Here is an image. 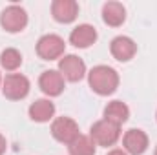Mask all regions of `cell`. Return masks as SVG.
Masks as SVG:
<instances>
[{
  "instance_id": "cell-1",
  "label": "cell",
  "mask_w": 157,
  "mask_h": 155,
  "mask_svg": "<svg viewBox=\"0 0 157 155\" xmlns=\"http://www.w3.org/2000/svg\"><path fill=\"white\" fill-rule=\"evenodd\" d=\"M90 86L99 95H112L119 86V75L113 68L97 66L90 71Z\"/></svg>"
},
{
  "instance_id": "cell-2",
  "label": "cell",
  "mask_w": 157,
  "mask_h": 155,
  "mask_svg": "<svg viewBox=\"0 0 157 155\" xmlns=\"http://www.w3.org/2000/svg\"><path fill=\"white\" fill-rule=\"evenodd\" d=\"M119 135H121L119 126L108 122V120H99V122H95V124L91 126V130H90L91 141H93L95 144L106 146V148H108V146H113V144L117 142Z\"/></svg>"
},
{
  "instance_id": "cell-3",
  "label": "cell",
  "mask_w": 157,
  "mask_h": 155,
  "mask_svg": "<svg viewBox=\"0 0 157 155\" xmlns=\"http://www.w3.org/2000/svg\"><path fill=\"white\" fill-rule=\"evenodd\" d=\"M0 24L9 33H18L28 26V15L20 6H9L0 15Z\"/></svg>"
},
{
  "instance_id": "cell-4",
  "label": "cell",
  "mask_w": 157,
  "mask_h": 155,
  "mask_svg": "<svg viewBox=\"0 0 157 155\" xmlns=\"http://www.w3.org/2000/svg\"><path fill=\"white\" fill-rule=\"evenodd\" d=\"M4 97L9 100H20L29 93V80L20 73H9L4 78Z\"/></svg>"
},
{
  "instance_id": "cell-5",
  "label": "cell",
  "mask_w": 157,
  "mask_h": 155,
  "mask_svg": "<svg viewBox=\"0 0 157 155\" xmlns=\"http://www.w3.org/2000/svg\"><path fill=\"white\" fill-rule=\"evenodd\" d=\"M51 135L59 141V142H64V144H71L78 135V126L77 122L70 117H59L53 120L51 124Z\"/></svg>"
},
{
  "instance_id": "cell-6",
  "label": "cell",
  "mask_w": 157,
  "mask_h": 155,
  "mask_svg": "<svg viewBox=\"0 0 157 155\" xmlns=\"http://www.w3.org/2000/svg\"><path fill=\"white\" fill-rule=\"evenodd\" d=\"M64 40L59 35H44L37 42V55L44 60H55L64 53Z\"/></svg>"
},
{
  "instance_id": "cell-7",
  "label": "cell",
  "mask_w": 157,
  "mask_h": 155,
  "mask_svg": "<svg viewBox=\"0 0 157 155\" xmlns=\"http://www.w3.org/2000/svg\"><path fill=\"white\" fill-rule=\"evenodd\" d=\"M59 70H60V75L66 78V80L77 82L86 73V64L82 62V59H78L77 55H68V57L60 59Z\"/></svg>"
},
{
  "instance_id": "cell-8",
  "label": "cell",
  "mask_w": 157,
  "mask_h": 155,
  "mask_svg": "<svg viewBox=\"0 0 157 155\" xmlns=\"http://www.w3.org/2000/svg\"><path fill=\"white\" fill-rule=\"evenodd\" d=\"M51 13L53 18L60 24H70L77 18L78 15V4L75 0H55L51 4Z\"/></svg>"
},
{
  "instance_id": "cell-9",
  "label": "cell",
  "mask_w": 157,
  "mask_h": 155,
  "mask_svg": "<svg viewBox=\"0 0 157 155\" xmlns=\"http://www.w3.org/2000/svg\"><path fill=\"white\" fill-rule=\"evenodd\" d=\"M124 150L132 155H143L148 148V137L143 130H128L124 133Z\"/></svg>"
},
{
  "instance_id": "cell-10",
  "label": "cell",
  "mask_w": 157,
  "mask_h": 155,
  "mask_svg": "<svg viewBox=\"0 0 157 155\" xmlns=\"http://www.w3.org/2000/svg\"><path fill=\"white\" fill-rule=\"evenodd\" d=\"M39 86L46 95L57 97V95H60L64 91V77L59 71H53V70L44 71L39 78Z\"/></svg>"
},
{
  "instance_id": "cell-11",
  "label": "cell",
  "mask_w": 157,
  "mask_h": 155,
  "mask_svg": "<svg viewBox=\"0 0 157 155\" xmlns=\"http://www.w3.org/2000/svg\"><path fill=\"white\" fill-rule=\"evenodd\" d=\"M110 51H112V55L117 59L119 62H128L137 53V44L130 37H117V39L112 40Z\"/></svg>"
},
{
  "instance_id": "cell-12",
  "label": "cell",
  "mask_w": 157,
  "mask_h": 155,
  "mask_svg": "<svg viewBox=\"0 0 157 155\" xmlns=\"http://www.w3.org/2000/svg\"><path fill=\"white\" fill-rule=\"evenodd\" d=\"M95 40H97V31L90 24H80V26H77L71 31V35H70V42L75 47H90Z\"/></svg>"
},
{
  "instance_id": "cell-13",
  "label": "cell",
  "mask_w": 157,
  "mask_h": 155,
  "mask_svg": "<svg viewBox=\"0 0 157 155\" xmlns=\"http://www.w3.org/2000/svg\"><path fill=\"white\" fill-rule=\"evenodd\" d=\"M102 20L108 26L117 28L126 20V9L121 2H106L102 6Z\"/></svg>"
},
{
  "instance_id": "cell-14",
  "label": "cell",
  "mask_w": 157,
  "mask_h": 155,
  "mask_svg": "<svg viewBox=\"0 0 157 155\" xmlns=\"http://www.w3.org/2000/svg\"><path fill=\"white\" fill-rule=\"evenodd\" d=\"M128 117H130V110L121 100H113L104 108V120H108L115 126H121L122 122H126Z\"/></svg>"
},
{
  "instance_id": "cell-15",
  "label": "cell",
  "mask_w": 157,
  "mask_h": 155,
  "mask_svg": "<svg viewBox=\"0 0 157 155\" xmlns=\"http://www.w3.org/2000/svg\"><path fill=\"white\" fill-rule=\"evenodd\" d=\"M55 113V104L46 100V99H40L35 100L31 106H29V117L37 122H48Z\"/></svg>"
},
{
  "instance_id": "cell-16",
  "label": "cell",
  "mask_w": 157,
  "mask_h": 155,
  "mask_svg": "<svg viewBox=\"0 0 157 155\" xmlns=\"http://www.w3.org/2000/svg\"><path fill=\"white\" fill-rule=\"evenodd\" d=\"M70 155H95V142L91 137L78 135L70 144Z\"/></svg>"
},
{
  "instance_id": "cell-17",
  "label": "cell",
  "mask_w": 157,
  "mask_h": 155,
  "mask_svg": "<svg viewBox=\"0 0 157 155\" xmlns=\"http://www.w3.org/2000/svg\"><path fill=\"white\" fill-rule=\"evenodd\" d=\"M0 64H2V68H6L7 71H15V70L20 68V64H22V55H20L17 49H13V47L4 49L2 55H0Z\"/></svg>"
},
{
  "instance_id": "cell-18",
  "label": "cell",
  "mask_w": 157,
  "mask_h": 155,
  "mask_svg": "<svg viewBox=\"0 0 157 155\" xmlns=\"http://www.w3.org/2000/svg\"><path fill=\"white\" fill-rule=\"evenodd\" d=\"M6 152V139H4V135H0V155H4Z\"/></svg>"
},
{
  "instance_id": "cell-19",
  "label": "cell",
  "mask_w": 157,
  "mask_h": 155,
  "mask_svg": "<svg viewBox=\"0 0 157 155\" xmlns=\"http://www.w3.org/2000/svg\"><path fill=\"white\" fill-rule=\"evenodd\" d=\"M108 155H126V153H124L122 150H112V152H110Z\"/></svg>"
},
{
  "instance_id": "cell-20",
  "label": "cell",
  "mask_w": 157,
  "mask_h": 155,
  "mask_svg": "<svg viewBox=\"0 0 157 155\" xmlns=\"http://www.w3.org/2000/svg\"><path fill=\"white\" fill-rule=\"evenodd\" d=\"M155 155H157V148H155Z\"/></svg>"
},
{
  "instance_id": "cell-21",
  "label": "cell",
  "mask_w": 157,
  "mask_h": 155,
  "mask_svg": "<svg viewBox=\"0 0 157 155\" xmlns=\"http://www.w3.org/2000/svg\"><path fill=\"white\" fill-rule=\"evenodd\" d=\"M0 82H2V77H0Z\"/></svg>"
}]
</instances>
